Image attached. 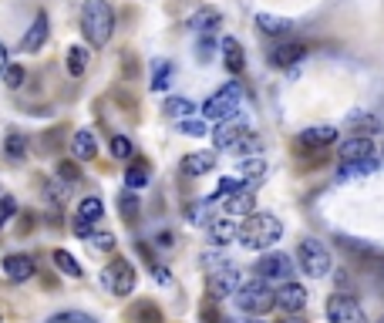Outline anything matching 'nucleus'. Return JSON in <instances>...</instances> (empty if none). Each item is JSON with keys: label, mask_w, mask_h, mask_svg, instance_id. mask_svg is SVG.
I'll return each mask as SVG.
<instances>
[{"label": "nucleus", "mask_w": 384, "mask_h": 323, "mask_svg": "<svg viewBox=\"0 0 384 323\" xmlns=\"http://www.w3.org/2000/svg\"><path fill=\"white\" fill-rule=\"evenodd\" d=\"M81 31L91 48H105L115 31V11L108 0H85L81 7Z\"/></svg>", "instance_id": "obj_1"}, {"label": "nucleus", "mask_w": 384, "mask_h": 323, "mask_svg": "<svg viewBox=\"0 0 384 323\" xmlns=\"http://www.w3.org/2000/svg\"><path fill=\"white\" fill-rule=\"evenodd\" d=\"M283 236V226L277 216H270V212H253V216H246L240 222V243L246 249H270V246H277Z\"/></svg>", "instance_id": "obj_2"}, {"label": "nucleus", "mask_w": 384, "mask_h": 323, "mask_svg": "<svg viewBox=\"0 0 384 323\" xmlns=\"http://www.w3.org/2000/svg\"><path fill=\"white\" fill-rule=\"evenodd\" d=\"M233 303L246 317H263V313H270L277 307V290H270V283H263V280H246L233 293Z\"/></svg>", "instance_id": "obj_3"}, {"label": "nucleus", "mask_w": 384, "mask_h": 323, "mask_svg": "<svg viewBox=\"0 0 384 323\" xmlns=\"http://www.w3.org/2000/svg\"><path fill=\"white\" fill-rule=\"evenodd\" d=\"M240 102H243V88L230 81L226 88H219L216 94H209L203 102V118L206 121H233L240 111Z\"/></svg>", "instance_id": "obj_4"}, {"label": "nucleus", "mask_w": 384, "mask_h": 323, "mask_svg": "<svg viewBox=\"0 0 384 323\" xmlns=\"http://www.w3.org/2000/svg\"><path fill=\"white\" fill-rule=\"evenodd\" d=\"M297 266H300V273H307L310 280H324L331 273V249L320 239H304L297 246Z\"/></svg>", "instance_id": "obj_5"}, {"label": "nucleus", "mask_w": 384, "mask_h": 323, "mask_svg": "<svg viewBox=\"0 0 384 323\" xmlns=\"http://www.w3.org/2000/svg\"><path fill=\"white\" fill-rule=\"evenodd\" d=\"M256 280H263V283H290L294 280V259L287 256V253H280V249H270V253H263V256L256 259Z\"/></svg>", "instance_id": "obj_6"}, {"label": "nucleus", "mask_w": 384, "mask_h": 323, "mask_svg": "<svg viewBox=\"0 0 384 323\" xmlns=\"http://www.w3.org/2000/svg\"><path fill=\"white\" fill-rule=\"evenodd\" d=\"M337 246L354 259V266H361V270H368V273H384V253L378 249V246L351 239V236H337Z\"/></svg>", "instance_id": "obj_7"}, {"label": "nucleus", "mask_w": 384, "mask_h": 323, "mask_svg": "<svg viewBox=\"0 0 384 323\" xmlns=\"http://www.w3.org/2000/svg\"><path fill=\"white\" fill-rule=\"evenodd\" d=\"M327 320L331 323H368V313L351 293H331L327 297Z\"/></svg>", "instance_id": "obj_8"}, {"label": "nucleus", "mask_w": 384, "mask_h": 323, "mask_svg": "<svg viewBox=\"0 0 384 323\" xmlns=\"http://www.w3.org/2000/svg\"><path fill=\"white\" fill-rule=\"evenodd\" d=\"M102 283L115 293V297H128L132 290H135V266L128 263V259H112L108 263V270L102 273Z\"/></svg>", "instance_id": "obj_9"}, {"label": "nucleus", "mask_w": 384, "mask_h": 323, "mask_svg": "<svg viewBox=\"0 0 384 323\" xmlns=\"http://www.w3.org/2000/svg\"><path fill=\"white\" fill-rule=\"evenodd\" d=\"M213 145L223 148V152H253L256 138L243 128V125H226V121H223V125L213 131Z\"/></svg>", "instance_id": "obj_10"}, {"label": "nucleus", "mask_w": 384, "mask_h": 323, "mask_svg": "<svg viewBox=\"0 0 384 323\" xmlns=\"http://www.w3.org/2000/svg\"><path fill=\"white\" fill-rule=\"evenodd\" d=\"M206 290H209V300L233 297L240 290V270L230 263H219L216 270H209V276H206Z\"/></svg>", "instance_id": "obj_11"}, {"label": "nucleus", "mask_w": 384, "mask_h": 323, "mask_svg": "<svg viewBox=\"0 0 384 323\" xmlns=\"http://www.w3.org/2000/svg\"><path fill=\"white\" fill-rule=\"evenodd\" d=\"M307 303H310L307 286L294 283V280L277 286V307H280L283 313H304V310H307Z\"/></svg>", "instance_id": "obj_12"}, {"label": "nucleus", "mask_w": 384, "mask_h": 323, "mask_svg": "<svg viewBox=\"0 0 384 323\" xmlns=\"http://www.w3.org/2000/svg\"><path fill=\"white\" fill-rule=\"evenodd\" d=\"M334 142H337V128H331V125H310V128H304L297 135V145L307 148V152H324Z\"/></svg>", "instance_id": "obj_13"}, {"label": "nucleus", "mask_w": 384, "mask_h": 323, "mask_svg": "<svg viewBox=\"0 0 384 323\" xmlns=\"http://www.w3.org/2000/svg\"><path fill=\"white\" fill-rule=\"evenodd\" d=\"M337 155H341V162H368V158H374V142L368 135H351L337 145Z\"/></svg>", "instance_id": "obj_14"}, {"label": "nucleus", "mask_w": 384, "mask_h": 323, "mask_svg": "<svg viewBox=\"0 0 384 323\" xmlns=\"http://www.w3.org/2000/svg\"><path fill=\"white\" fill-rule=\"evenodd\" d=\"M256 212V189H240V192H233L230 199H223V216H230V219H246V216H253Z\"/></svg>", "instance_id": "obj_15"}, {"label": "nucleus", "mask_w": 384, "mask_h": 323, "mask_svg": "<svg viewBox=\"0 0 384 323\" xmlns=\"http://www.w3.org/2000/svg\"><path fill=\"white\" fill-rule=\"evenodd\" d=\"M51 34V27H48V13H38L34 17V24L24 31V38H21V51L24 54H38L44 48V40Z\"/></svg>", "instance_id": "obj_16"}, {"label": "nucleus", "mask_w": 384, "mask_h": 323, "mask_svg": "<svg viewBox=\"0 0 384 323\" xmlns=\"http://www.w3.org/2000/svg\"><path fill=\"white\" fill-rule=\"evenodd\" d=\"M4 273H7V280H14V283H24V280H31L34 273H38V266H34V259L24 256V253H11V256H4Z\"/></svg>", "instance_id": "obj_17"}, {"label": "nucleus", "mask_w": 384, "mask_h": 323, "mask_svg": "<svg viewBox=\"0 0 384 323\" xmlns=\"http://www.w3.org/2000/svg\"><path fill=\"white\" fill-rule=\"evenodd\" d=\"M304 54H307V48H304V44H297V40H280V44L270 51V65L290 67V65H297Z\"/></svg>", "instance_id": "obj_18"}, {"label": "nucleus", "mask_w": 384, "mask_h": 323, "mask_svg": "<svg viewBox=\"0 0 384 323\" xmlns=\"http://www.w3.org/2000/svg\"><path fill=\"white\" fill-rule=\"evenodd\" d=\"M209 239L216 246H230L233 239H240V222L230 219V216H219V219L209 222Z\"/></svg>", "instance_id": "obj_19"}, {"label": "nucleus", "mask_w": 384, "mask_h": 323, "mask_svg": "<svg viewBox=\"0 0 384 323\" xmlns=\"http://www.w3.org/2000/svg\"><path fill=\"white\" fill-rule=\"evenodd\" d=\"M219 51H223V65H226V71H230V75H243L246 54H243V44H240V40L226 38L223 44H219Z\"/></svg>", "instance_id": "obj_20"}, {"label": "nucleus", "mask_w": 384, "mask_h": 323, "mask_svg": "<svg viewBox=\"0 0 384 323\" xmlns=\"http://www.w3.org/2000/svg\"><path fill=\"white\" fill-rule=\"evenodd\" d=\"M71 152H75L78 162H91V158L98 155V142H95V135L88 128H81L71 135Z\"/></svg>", "instance_id": "obj_21"}, {"label": "nucleus", "mask_w": 384, "mask_h": 323, "mask_svg": "<svg viewBox=\"0 0 384 323\" xmlns=\"http://www.w3.org/2000/svg\"><path fill=\"white\" fill-rule=\"evenodd\" d=\"M213 165H216V155H213V152H192V155L182 158V172L192 175V179H199V175H206V172H213Z\"/></svg>", "instance_id": "obj_22"}, {"label": "nucleus", "mask_w": 384, "mask_h": 323, "mask_svg": "<svg viewBox=\"0 0 384 323\" xmlns=\"http://www.w3.org/2000/svg\"><path fill=\"white\" fill-rule=\"evenodd\" d=\"M256 27L270 34V38H287L290 31H294V21H287V17H273V13H256Z\"/></svg>", "instance_id": "obj_23"}, {"label": "nucleus", "mask_w": 384, "mask_h": 323, "mask_svg": "<svg viewBox=\"0 0 384 323\" xmlns=\"http://www.w3.org/2000/svg\"><path fill=\"white\" fill-rule=\"evenodd\" d=\"M263 175H267V162L263 158H243L240 162V182L246 189H256V182H263Z\"/></svg>", "instance_id": "obj_24"}, {"label": "nucleus", "mask_w": 384, "mask_h": 323, "mask_svg": "<svg viewBox=\"0 0 384 323\" xmlns=\"http://www.w3.org/2000/svg\"><path fill=\"white\" fill-rule=\"evenodd\" d=\"M88 61H91V54H88V48H71V51H68V61H64V65H68V75H71V78H81V75H85V71H88Z\"/></svg>", "instance_id": "obj_25"}, {"label": "nucleus", "mask_w": 384, "mask_h": 323, "mask_svg": "<svg viewBox=\"0 0 384 323\" xmlns=\"http://www.w3.org/2000/svg\"><path fill=\"white\" fill-rule=\"evenodd\" d=\"M128 320H135V323H162V310H159L155 303H149V300H142V303H135V307L128 310Z\"/></svg>", "instance_id": "obj_26"}, {"label": "nucleus", "mask_w": 384, "mask_h": 323, "mask_svg": "<svg viewBox=\"0 0 384 323\" xmlns=\"http://www.w3.org/2000/svg\"><path fill=\"white\" fill-rule=\"evenodd\" d=\"M192 31H203V34H213L219 27V11H213V7H203L199 13H192V21H189Z\"/></svg>", "instance_id": "obj_27"}, {"label": "nucleus", "mask_w": 384, "mask_h": 323, "mask_svg": "<svg viewBox=\"0 0 384 323\" xmlns=\"http://www.w3.org/2000/svg\"><path fill=\"white\" fill-rule=\"evenodd\" d=\"M54 266H58L64 276H71V280H81V273H85L81 270V263H78L68 249H54Z\"/></svg>", "instance_id": "obj_28"}, {"label": "nucleus", "mask_w": 384, "mask_h": 323, "mask_svg": "<svg viewBox=\"0 0 384 323\" xmlns=\"http://www.w3.org/2000/svg\"><path fill=\"white\" fill-rule=\"evenodd\" d=\"M78 216H81L85 222H91V226H95V222H98V219L105 216V202L98 199V195H88V199H81V206H78Z\"/></svg>", "instance_id": "obj_29"}, {"label": "nucleus", "mask_w": 384, "mask_h": 323, "mask_svg": "<svg viewBox=\"0 0 384 323\" xmlns=\"http://www.w3.org/2000/svg\"><path fill=\"white\" fill-rule=\"evenodd\" d=\"M374 168H378V162L374 158H368V162H341V168H337V179H354V175H371Z\"/></svg>", "instance_id": "obj_30"}, {"label": "nucleus", "mask_w": 384, "mask_h": 323, "mask_svg": "<svg viewBox=\"0 0 384 323\" xmlns=\"http://www.w3.org/2000/svg\"><path fill=\"white\" fill-rule=\"evenodd\" d=\"M172 61H155L152 65V91H166L172 84Z\"/></svg>", "instance_id": "obj_31"}, {"label": "nucleus", "mask_w": 384, "mask_h": 323, "mask_svg": "<svg viewBox=\"0 0 384 323\" xmlns=\"http://www.w3.org/2000/svg\"><path fill=\"white\" fill-rule=\"evenodd\" d=\"M125 185L132 189V192H135V189H145V185H149V165H145V162H135V165H128Z\"/></svg>", "instance_id": "obj_32"}, {"label": "nucleus", "mask_w": 384, "mask_h": 323, "mask_svg": "<svg viewBox=\"0 0 384 323\" xmlns=\"http://www.w3.org/2000/svg\"><path fill=\"white\" fill-rule=\"evenodd\" d=\"M192 111H196V104H192L189 98H169L166 102V115L169 118H179L182 121V118H189Z\"/></svg>", "instance_id": "obj_33"}, {"label": "nucleus", "mask_w": 384, "mask_h": 323, "mask_svg": "<svg viewBox=\"0 0 384 323\" xmlns=\"http://www.w3.org/2000/svg\"><path fill=\"white\" fill-rule=\"evenodd\" d=\"M4 152H7V158H14V162H17V158H24L27 155V138H24V135H17V131H11V135H7V142H4Z\"/></svg>", "instance_id": "obj_34"}, {"label": "nucleus", "mask_w": 384, "mask_h": 323, "mask_svg": "<svg viewBox=\"0 0 384 323\" xmlns=\"http://www.w3.org/2000/svg\"><path fill=\"white\" fill-rule=\"evenodd\" d=\"M118 209H122V216H125L128 222L139 219V199H135V192H132V189L118 195Z\"/></svg>", "instance_id": "obj_35"}, {"label": "nucleus", "mask_w": 384, "mask_h": 323, "mask_svg": "<svg viewBox=\"0 0 384 323\" xmlns=\"http://www.w3.org/2000/svg\"><path fill=\"white\" fill-rule=\"evenodd\" d=\"M240 189H243V182L233 179V175H226V179H219L216 192H213V202H223V199H230V195H233V192H240Z\"/></svg>", "instance_id": "obj_36"}, {"label": "nucleus", "mask_w": 384, "mask_h": 323, "mask_svg": "<svg viewBox=\"0 0 384 323\" xmlns=\"http://www.w3.org/2000/svg\"><path fill=\"white\" fill-rule=\"evenodd\" d=\"M351 128L358 131V135H368V138H371L381 125H378V118H371V115H351Z\"/></svg>", "instance_id": "obj_37"}, {"label": "nucleus", "mask_w": 384, "mask_h": 323, "mask_svg": "<svg viewBox=\"0 0 384 323\" xmlns=\"http://www.w3.org/2000/svg\"><path fill=\"white\" fill-rule=\"evenodd\" d=\"M0 78H4V84H7V88H21V84L27 81V71H24V65H7Z\"/></svg>", "instance_id": "obj_38"}, {"label": "nucleus", "mask_w": 384, "mask_h": 323, "mask_svg": "<svg viewBox=\"0 0 384 323\" xmlns=\"http://www.w3.org/2000/svg\"><path fill=\"white\" fill-rule=\"evenodd\" d=\"M179 131H182V135H189V138H203V135H206V121H203V118H182Z\"/></svg>", "instance_id": "obj_39"}, {"label": "nucleus", "mask_w": 384, "mask_h": 323, "mask_svg": "<svg viewBox=\"0 0 384 323\" xmlns=\"http://www.w3.org/2000/svg\"><path fill=\"white\" fill-rule=\"evenodd\" d=\"M51 323H98L91 313H81V310H68V313H54Z\"/></svg>", "instance_id": "obj_40"}, {"label": "nucleus", "mask_w": 384, "mask_h": 323, "mask_svg": "<svg viewBox=\"0 0 384 323\" xmlns=\"http://www.w3.org/2000/svg\"><path fill=\"white\" fill-rule=\"evenodd\" d=\"M108 148H112V155L115 158H132V142H128L125 135H112Z\"/></svg>", "instance_id": "obj_41"}, {"label": "nucleus", "mask_w": 384, "mask_h": 323, "mask_svg": "<svg viewBox=\"0 0 384 323\" xmlns=\"http://www.w3.org/2000/svg\"><path fill=\"white\" fill-rule=\"evenodd\" d=\"M199 320H203V323H226V317L216 310V300H209V303L199 307Z\"/></svg>", "instance_id": "obj_42"}, {"label": "nucleus", "mask_w": 384, "mask_h": 323, "mask_svg": "<svg viewBox=\"0 0 384 323\" xmlns=\"http://www.w3.org/2000/svg\"><path fill=\"white\" fill-rule=\"evenodd\" d=\"M88 239H91V246H95L98 253H112V249H115V236L112 233H91Z\"/></svg>", "instance_id": "obj_43"}, {"label": "nucleus", "mask_w": 384, "mask_h": 323, "mask_svg": "<svg viewBox=\"0 0 384 323\" xmlns=\"http://www.w3.org/2000/svg\"><path fill=\"white\" fill-rule=\"evenodd\" d=\"M58 175L64 182H78L81 179V168H78V162H58Z\"/></svg>", "instance_id": "obj_44"}, {"label": "nucleus", "mask_w": 384, "mask_h": 323, "mask_svg": "<svg viewBox=\"0 0 384 323\" xmlns=\"http://www.w3.org/2000/svg\"><path fill=\"white\" fill-rule=\"evenodd\" d=\"M14 212H17V202H14L11 195H4V199H0V226H4V222H11Z\"/></svg>", "instance_id": "obj_45"}, {"label": "nucleus", "mask_w": 384, "mask_h": 323, "mask_svg": "<svg viewBox=\"0 0 384 323\" xmlns=\"http://www.w3.org/2000/svg\"><path fill=\"white\" fill-rule=\"evenodd\" d=\"M71 229H75V236H91V233H95V226H91V222H85L81 216H75Z\"/></svg>", "instance_id": "obj_46"}, {"label": "nucleus", "mask_w": 384, "mask_h": 323, "mask_svg": "<svg viewBox=\"0 0 384 323\" xmlns=\"http://www.w3.org/2000/svg\"><path fill=\"white\" fill-rule=\"evenodd\" d=\"M209 51H213V40H209V38H203V44L196 48V58H199V61H203V65H206V61H209Z\"/></svg>", "instance_id": "obj_47"}, {"label": "nucleus", "mask_w": 384, "mask_h": 323, "mask_svg": "<svg viewBox=\"0 0 384 323\" xmlns=\"http://www.w3.org/2000/svg\"><path fill=\"white\" fill-rule=\"evenodd\" d=\"M11 65V61H7V48H4V44H0V75H4V67Z\"/></svg>", "instance_id": "obj_48"}, {"label": "nucleus", "mask_w": 384, "mask_h": 323, "mask_svg": "<svg viewBox=\"0 0 384 323\" xmlns=\"http://www.w3.org/2000/svg\"><path fill=\"white\" fill-rule=\"evenodd\" d=\"M280 323H304V320H300V313H290V317H287V320H280Z\"/></svg>", "instance_id": "obj_49"}, {"label": "nucleus", "mask_w": 384, "mask_h": 323, "mask_svg": "<svg viewBox=\"0 0 384 323\" xmlns=\"http://www.w3.org/2000/svg\"><path fill=\"white\" fill-rule=\"evenodd\" d=\"M226 323H260L256 317H246V320H226Z\"/></svg>", "instance_id": "obj_50"}, {"label": "nucleus", "mask_w": 384, "mask_h": 323, "mask_svg": "<svg viewBox=\"0 0 384 323\" xmlns=\"http://www.w3.org/2000/svg\"><path fill=\"white\" fill-rule=\"evenodd\" d=\"M378 323H384V317H381V320H378Z\"/></svg>", "instance_id": "obj_51"}]
</instances>
